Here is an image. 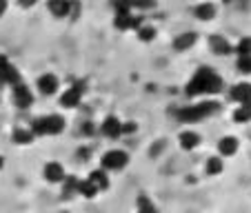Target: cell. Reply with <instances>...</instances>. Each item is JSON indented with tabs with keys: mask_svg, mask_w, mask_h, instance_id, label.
Returning a JSON list of instances; mask_svg holds the SVG:
<instances>
[{
	"mask_svg": "<svg viewBox=\"0 0 251 213\" xmlns=\"http://www.w3.org/2000/svg\"><path fill=\"white\" fill-rule=\"evenodd\" d=\"M218 109V102H200V104H191V107H185V109L178 111V118L185 120V122H196V120H202L207 116H211L213 111Z\"/></svg>",
	"mask_w": 251,
	"mask_h": 213,
	"instance_id": "obj_3",
	"label": "cell"
},
{
	"mask_svg": "<svg viewBox=\"0 0 251 213\" xmlns=\"http://www.w3.org/2000/svg\"><path fill=\"white\" fill-rule=\"evenodd\" d=\"M14 100H16V104H18L20 109H27V107H31V102H33V95H31V91L27 89L25 85H16V89H14Z\"/></svg>",
	"mask_w": 251,
	"mask_h": 213,
	"instance_id": "obj_7",
	"label": "cell"
},
{
	"mask_svg": "<svg viewBox=\"0 0 251 213\" xmlns=\"http://www.w3.org/2000/svg\"><path fill=\"white\" fill-rule=\"evenodd\" d=\"M5 11H7V0H0V18H2Z\"/></svg>",
	"mask_w": 251,
	"mask_h": 213,
	"instance_id": "obj_32",
	"label": "cell"
},
{
	"mask_svg": "<svg viewBox=\"0 0 251 213\" xmlns=\"http://www.w3.org/2000/svg\"><path fill=\"white\" fill-rule=\"evenodd\" d=\"M125 5L131 9V7H136V9H149V7L156 5V0H125Z\"/></svg>",
	"mask_w": 251,
	"mask_h": 213,
	"instance_id": "obj_26",
	"label": "cell"
},
{
	"mask_svg": "<svg viewBox=\"0 0 251 213\" xmlns=\"http://www.w3.org/2000/svg\"><path fill=\"white\" fill-rule=\"evenodd\" d=\"M45 178H47V182H62L67 175H65V169H62L60 162H49V165L45 166Z\"/></svg>",
	"mask_w": 251,
	"mask_h": 213,
	"instance_id": "obj_9",
	"label": "cell"
},
{
	"mask_svg": "<svg viewBox=\"0 0 251 213\" xmlns=\"http://www.w3.org/2000/svg\"><path fill=\"white\" fill-rule=\"evenodd\" d=\"M0 166H2V158H0Z\"/></svg>",
	"mask_w": 251,
	"mask_h": 213,
	"instance_id": "obj_33",
	"label": "cell"
},
{
	"mask_svg": "<svg viewBox=\"0 0 251 213\" xmlns=\"http://www.w3.org/2000/svg\"><path fill=\"white\" fill-rule=\"evenodd\" d=\"M231 100H236V102H247V100H251V85L249 82H240V85H236L231 89Z\"/></svg>",
	"mask_w": 251,
	"mask_h": 213,
	"instance_id": "obj_11",
	"label": "cell"
},
{
	"mask_svg": "<svg viewBox=\"0 0 251 213\" xmlns=\"http://www.w3.org/2000/svg\"><path fill=\"white\" fill-rule=\"evenodd\" d=\"M82 94H85V85L76 82V85H71L69 89L60 95V104H62V107H67V109H74V107H78V104H80Z\"/></svg>",
	"mask_w": 251,
	"mask_h": 213,
	"instance_id": "obj_5",
	"label": "cell"
},
{
	"mask_svg": "<svg viewBox=\"0 0 251 213\" xmlns=\"http://www.w3.org/2000/svg\"><path fill=\"white\" fill-rule=\"evenodd\" d=\"M18 2H20L23 7H31V5H36L38 0H18Z\"/></svg>",
	"mask_w": 251,
	"mask_h": 213,
	"instance_id": "obj_31",
	"label": "cell"
},
{
	"mask_svg": "<svg viewBox=\"0 0 251 213\" xmlns=\"http://www.w3.org/2000/svg\"><path fill=\"white\" fill-rule=\"evenodd\" d=\"M227 2H229V0H227Z\"/></svg>",
	"mask_w": 251,
	"mask_h": 213,
	"instance_id": "obj_34",
	"label": "cell"
},
{
	"mask_svg": "<svg viewBox=\"0 0 251 213\" xmlns=\"http://www.w3.org/2000/svg\"><path fill=\"white\" fill-rule=\"evenodd\" d=\"M65 187H62V195L65 198H71L74 193H78V185H80V180H76V178H65Z\"/></svg>",
	"mask_w": 251,
	"mask_h": 213,
	"instance_id": "obj_21",
	"label": "cell"
},
{
	"mask_svg": "<svg viewBox=\"0 0 251 213\" xmlns=\"http://www.w3.org/2000/svg\"><path fill=\"white\" fill-rule=\"evenodd\" d=\"M138 129L136 122H123V133H133Z\"/></svg>",
	"mask_w": 251,
	"mask_h": 213,
	"instance_id": "obj_30",
	"label": "cell"
},
{
	"mask_svg": "<svg viewBox=\"0 0 251 213\" xmlns=\"http://www.w3.org/2000/svg\"><path fill=\"white\" fill-rule=\"evenodd\" d=\"M78 193L85 195V198H94V195L98 193V189H96L89 180H80V185H78Z\"/></svg>",
	"mask_w": 251,
	"mask_h": 213,
	"instance_id": "obj_23",
	"label": "cell"
},
{
	"mask_svg": "<svg viewBox=\"0 0 251 213\" xmlns=\"http://www.w3.org/2000/svg\"><path fill=\"white\" fill-rule=\"evenodd\" d=\"M0 82H7V85H18L20 82V73L5 56H0Z\"/></svg>",
	"mask_w": 251,
	"mask_h": 213,
	"instance_id": "obj_6",
	"label": "cell"
},
{
	"mask_svg": "<svg viewBox=\"0 0 251 213\" xmlns=\"http://www.w3.org/2000/svg\"><path fill=\"white\" fill-rule=\"evenodd\" d=\"M102 133L107 138H118L123 133V122H120L116 116H109V118L102 120Z\"/></svg>",
	"mask_w": 251,
	"mask_h": 213,
	"instance_id": "obj_8",
	"label": "cell"
},
{
	"mask_svg": "<svg viewBox=\"0 0 251 213\" xmlns=\"http://www.w3.org/2000/svg\"><path fill=\"white\" fill-rule=\"evenodd\" d=\"M196 40H198V36H196L194 31H187V33H182V36H178V38L174 40V47L178 49V51H185V49L194 47Z\"/></svg>",
	"mask_w": 251,
	"mask_h": 213,
	"instance_id": "obj_16",
	"label": "cell"
},
{
	"mask_svg": "<svg viewBox=\"0 0 251 213\" xmlns=\"http://www.w3.org/2000/svg\"><path fill=\"white\" fill-rule=\"evenodd\" d=\"M153 36H156V29L153 27H149V24H142L140 29H138V38L140 40H153Z\"/></svg>",
	"mask_w": 251,
	"mask_h": 213,
	"instance_id": "obj_27",
	"label": "cell"
},
{
	"mask_svg": "<svg viewBox=\"0 0 251 213\" xmlns=\"http://www.w3.org/2000/svg\"><path fill=\"white\" fill-rule=\"evenodd\" d=\"M194 14H196V18H200V20H211V18H216V5L202 2V5H198L194 9Z\"/></svg>",
	"mask_w": 251,
	"mask_h": 213,
	"instance_id": "obj_18",
	"label": "cell"
},
{
	"mask_svg": "<svg viewBox=\"0 0 251 213\" xmlns=\"http://www.w3.org/2000/svg\"><path fill=\"white\" fill-rule=\"evenodd\" d=\"M65 129V118L62 116H43V118H36L33 120V127H31V133L33 136H56Z\"/></svg>",
	"mask_w": 251,
	"mask_h": 213,
	"instance_id": "obj_2",
	"label": "cell"
},
{
	"mask_svg": "<svg viewBox=\"0 0 251 213\" xmlns=\"http://www.w3.org/2000/svg\"><path fill=\"white\" fill-rule=\"evenodd\" d=\"M31 138H33V133L27 131V129H16V131H14V140L18 142V144H29V142H31Z\"/></svg>",
	"mask_w": 251,
	"mask_h": 213,
	"instance_id": "obj_25",
	"label": "cell"
},
{
	"mask_svg": "<svg viewBox=\"0 0 251 213\" xmlns=\"http://www.w3.org/2000/svg\"><path fill=\"white\" fill-rule=\"evenodd\" d=\"M233 120H236V122H249L251 120V100L242 102L240 107L233 111Z\"/></svg>",
	"mask_w": 251,
	"mask_h": 213,
	"instance_id": "obj_19",
	"label": "cell"
},
{
	"mask_svg": "<svg viewBox=\"0 0 251 213\" xmlns=\"http://www.w3.org/2000/svg\"><path fill=\"white\" fill-rule=\"evenodd\" d=\"M87 180H89L91 185H94L98 191H102V189H109V178H107V173H104V169L91 171V175H89V178H87Z\"/></svg>",
	"mask_w": 251,
	"mask_h": 213,
	"instance_id": "obj_15",
	"label": "cell"
},
{
	"mask_svg": "<svg viewBox=\"0 0 251 213\" xmlns=\"http://www.w3.org/2000/svg\"><path fill=\"white\" fill-rule=\"evenodd\" d=\"M138 213H158V209L153 207V202L147 195H140L138 198Z\"/></svg>",
	"mask_w": 251,
	"mask_h": 213,
	"instance_id": "obj_22",
	"label": "cell"
},
{
	"mask_svg": "<svg viewBox=\"0 0 251 213\" xmlns=\"http://www.w3.org/2000/svg\"><path fill=\"white\" fill-rule=\"evenodd\" d=\"M131 18H133V16L129 14V11H116L114 24L118 29H131Z\"/></svg>",
	"mask_w": 251,
	"mask_h": 213,
	"instance_id": "obj_20",
	"label": "cell"
},
{
	"mask_svg": "<svg viewBox=\"0 0 251 213\" xmlns=\"http://www.w3.org/2000/svg\"><path fill=\"white\" fill-rule=\"evenodd\" d=\"M209 45H211V49L218 53V56H229V53H231V45L227 43L225 36H211Z\"/></svg>",
	"mask_w": 251,
	"mask_h": 213,
	"instance_id": "obj_13",
	"label": "cell"
},
{
	"mask_svg": "<svg viewBox=\"0 0 251 213\" xmlns=\"http://www.w3.org/2000/svg\"><path fill=\"white\" fill-rule=\"evenodd\" d=\"M49 11L56 18H65L67 14H71V2L69 0H49Z\"/></svg>",
	"mask_w": 251,
	"mask_h": 213,
	"instance_id": "obj_12",
	"label": "cell"
},
{
	"mask_svg": "<svg viewBox=\"0 0 251 213\" xmlns=\"http://www.w3.org/2000/svg\"><path fill=\"white\" fill-rule=\"evenodd\" d=\"M127 162H129L127 153L120 151V149H111V151H107L102 156V169L118 171V169H123V166H127Z\"/></svg>",
	"mask_w": 251,
	"mask_h": 213,
	"instance_id": "obj_4",
	"label": "cell"
},
{
	"mask_svg": "<svg viewBox=\"0 0 251 213\" xmlns=\"http://www.w3.org/2000/svg\"><path fill=\"white\" fill-rule=\"evenodd\" d=\"M218 151L223 153V156H233V153L238 151V140L233 136L223 138V140L218 142Z\"/></svg>",
	"mask_w": 251,
	"mask_h": 213,
	"instance_id": "obj_17",
	"label": "cell"
},
{
	"mask_svg": "<svg viewBox=\"0 0 251 213\" xmlns=\"http://www.w3.org/2000/svg\"><path fill=\"white\" fill-rule=\"evenodd\" d=\"M223 160L220 158H209V162H207V173L209 175H218V173H223Z\"/></svg>",
	"mask_w": 251,
	"mask_h": 213,
	"instance_id": "obj_24",
	"label": "cell"
},
{
	"mask_svg": "<svg viewBox=\"0 0 251 213\" xmlns=\"http://www.w3.org/2000/svg\"><path fill=\"white\" fill-rule=\"evenodd\" d=\"M238 56H251V38H242L236 47Z\"/></svg>",
	"mask_w": 251,
	"mask_h": 213,
	"instance_id": "obj_28",
	"label": "cell"
},
{
	"mask_svg": "<svg viewBox=\"0 0 251 213\" xmlns=\"http://www.w3.org/2000/svg\"><path fill=\"white\" fill-rule=\"evenodd\" d=\"M223 89V78L211 69V67H200L194 73V78L187 85V95L196 98V95H204V94H218Z\"/></svg>",
	"mask_w": 251,
	"mask_h": 213,
	"instance_id": "obj_1",
	"label": "cell"
},
{
	"mask_svg": "<svg viewBox=\"0 0 251 213\" xmlns=\"http://www.w3.org/2000/svg\"><path fill=\"white\" fill-rule=\"evenodd\" d=\"M38 89L43 91L45 95L56 94V89H58V78L53 76V73H43V76L38 78Z\"/></svg>",
	"mask_w": 251,
	"mask_h": 213,
	"instance_id": "obj_10",
	"label": "cell"
},
{
	"mask_svg": "<svg viewBox=\"0 0 251 213\" xmlns=\"http://www.w3.org/2000/svg\"><path fill=\"white\" fill-rule=\"evenodd\" d=\"M200 140H202V138H200V133H196V131H182L180 133V147L187 149V151L198 147Z\"/></svg>",
	"mask_w": 251,
	"mask_h": 213,
	"instance_id": "obj_14",
	"label": "cell"
},
{
	"mask_svg": "<svg viewBox=\"0 0 251 213\" xmlns=\"http://www.w3.org/2000/svg\"><path fill=\"white\" fill-rule=\"evenodd\" d=\"M238 71L251 73V56H238Z\"/></svg>",
	"mask_w": 251,
	"mask_h": 213,
	"instance_id": "obj_29",
	"label": "cell"
}]
</instances>
